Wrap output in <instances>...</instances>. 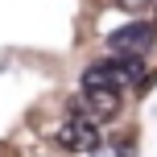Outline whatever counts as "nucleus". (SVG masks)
Returning a JSON list of instances; mask_svg holds the SVG:
<instances>
[{
  "instance_id": "f03ea898",
  "label": "nucleus",
  "mask_w": 157,
  "mask_h": 157,
  "mask_svg": "<svg viewBox=\"0 0 157 157\" xmlns=\"http://www.w3.org/2000/svg\"><path fill=\"white\" fill-rule=\"evenodd\" d=\"M157 29L149 21H132V25H120V29L108 33V54L112 58H128V62H141L145 54L153 50Z\"/></svg>"
},
{
  "instance_id": "7ed1b4c3",
  "label": "nucleus",
  "mask_w": 157,
  "mask_h": 157,
  "mask_svg": "<svg viewBox=\"0 0 157 157\" xmlns=\"http://www.w3.org/2000/svg\"><path fill=\"white\" fill-rule=\"evenodd\" d=\"M54 141H58V149H66V153H95L103 145V132H99V124H91V120H83V116L71 112V116L54 128Z\"/></svg>"
},
{
  "instance_id": "20e7f679",
  "label": "nucleus",
  "mask_w": 157,
  "mask_h": 157,
  "mask_svg": "<svg viewBox=\"0 0 157 157\" xmlns=\"http://www.w3.org/2000/svg\"><path fill=\"white\" fill-rule=\"evenodd\" d=\"M71 112L83 116V120H91V124H103V120H112L120 112V95L116 91H103V87H78Z\"/></svg>"
},
{
  "instance_id": "f257e3e1",
  "label": "nucleus",
  "mask_w": 157,
  "mask_h": 157,
  "mask_svg": "<svg viewBox=\"0 0 157 157\" xmlns=\"http://www.w3.org/2000/svg\"><path fill=\"white\" fill-rule=\"evenodd\" d=\"M141 75H145L141 62H128V58H99V62H91V66L83 71L78 83H83V87H103V91L124 95V91H132V87H141Z\"/></svg>"
},
{
  "instance_id": "39448f33",
  "label": "nucleus",
  "mask_w": 157,
  "mask_h": 157,
  "mask_svg": "<svg viewBox=\"0 0 157 157\" xmlns=\"http://www.w3.org/2000/svg\"><path fill=\"white\" fill-rule=\"evenodd\" d=\"M116 8H124V13H132V17H145L149 8L157 4V0H112Z\"/></svg>"
},
{
  "instance_id": "423d86ee",
  "label": "nucleus",
  "mask_w": 157,
  "mask_h": 157,
  "mask_svg": "<svg viewBox=\"0 0 157 157\" xmlns=\"http://www.w3.org/2000/svg\"><path fill=\"white\" fill-rule=\"evenodd\" d=\"M95 157H132V145H128V141H116V145H108V149L99 145Z\"/></svg>"
}]
</instances>
